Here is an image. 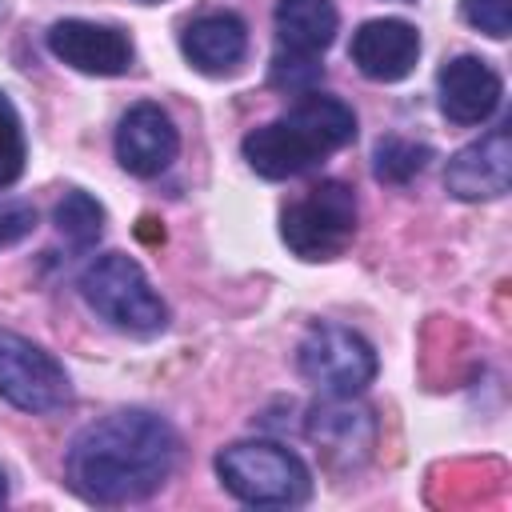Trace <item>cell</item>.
<instances>
[{"label": "cell", "instance_id": "cell-1", "mask_svg": "<svg viewBox=\"0 0 512 512\" xmlns=\"http://www.w3.org/2000/svg\"><path fill=\"white\" fill-rule=\"evenodd\" d=\"M176 460L180 436L164 416L120 408L76 432L64 456V480L88 504H136L164 488Z\"/></svg>", "mask_w": 512, "mask_h": 512}, {"label": "cell", "instance_id": "cell-2", "mask_svg": "<svg viewBox=\"0 0 512 512\" xmlns=\"http://www.w3.org/2000/svg\"><path fill=\"white\" fill-rule=\"evenodd\" d=\"M356 140V112L324 92H304L288 112L252 128L240 144L248 168L264 180H292Z\"/></svg>", "mask_w": 512, "mask_h": 512}, {"label": "cell", "instance_id": "cell-3", "mask_svg": "<svg viewBox=\"0 0 512 512\" xmlns=\"http://www.w3.org/2000/svg\"><path fill=\"white\" fill-rule=\"evenodd\" d=\"M220 484L252 508H296L312 496L308 464L272 440H236L216 452Z\"/></svg>", "mask_w": 512, "mask_h": 512}, {"label": "cell", "instance_id": "cell-4", "mask_svg": "<svg viewBox=\"0 0 512 512\" xmlns=\"http://www.w3.org/2000/svg\"><path fill=\"white\" fill-rule=\"evenodd\" d=\"M84 304L128 336H156L168 328V304L144 276V268L124 252H104L80 272Z\"/></svg>", "mask_w": 512, "mask_h": 512}, {"label": "cell", "instance_id": "cell-5", "mask_svg": "<svg viewBox=\"0 0 512 512\" xmlns=\"http://www.w3.org/2000/svg\"><path fill=\"white\" fill-rule=\"evenodd\" d=\"M280 240L300 260H336L356 240V196L340 180L312 184L280 212Z\"/></svg>", "mask_w": 512, "mask_h": 512}, {"label": "cell", "instance_id": "cell-6", "mask_svg": "<svg viewBox=\"0 0 512 512\" xmlns=\"http://www.w3.org/2000/svg\"><path fill=\"white\" fill-rule=\"evenodd\" d=\"M296 368L324 396H360L376 380L380 360H376V348L360 332L320 320L304 332L296 348Z\"/></svg>", "mask_w": 512, "mask_h": 512}, {"label": "cell", "instance_id": "cell-7", "mask_svg": "<svg viewBox=\"0 0 512 512\" xmlns=\"http://www.w3.org/2000/svg\"><path fill=\"white\" fill-rule=\"evenodd\" d=\"M0 400L32 416H52L72 404V380L48 348L28 336L0 332Z\"/></svg>", "mask_w": 512, "mask_h": 512}, {"label": "cell", "instance_id": "cell-8", "mask_svg": "<svg viewBox=\"0 0 512 512\" xmlns=\"http://www.w3.org/2000/svg\"><path fill=\"white\" fill-rule=\"evenodd\" d=\"M304 436L324 452L328 464L356 468L376 448V416L356 396H324L320 404L308 408Z\"/></svg>", "mask_w": 512, "mask_h": 512}, {"label": "cell", "instance_id": "cell-9", "mask_svg": "<svg viewBox=\"0 0 512 512\" xmlns=\"http://www.w3.org/2000/svg\"><path fill=\"white\" fill-rule=\"evenodd\" d=\"M48 52L84 76H124L136 60L132 36L96 20H56L48 28Z\"/></svg>", "mask_w": 512, "mask_h": 512}, {"label": "cell", "instance_id": "cell-10", "mask_svg": "<svg viewBox=\"0 0 512 512\" xmlns=\"http://www.w3.org/2000/svg\"><path fill=\"white\" fill-rule=\"evenodd\" d=\"M180 152V132L172 124V116L144 100V104H132L124 116H120V128H116V160L128 176H160L172 168Z\"/></svg>", "mask_w": 512, "mask_h": 512}, {"label": "cell", "instance_id": "cell-11", "mask_svg": "<svg viewBox=\"0 0 512 512\" xmlns=\"http://www.w3.org/2000/svg\"><path fill=\"white\" fill-rule=\"evenodd\" d=\"M512 184V132L508 128H492L480 140L464 144L448 168H444V188L456 200H496L504 196Z\"/></svg>", "mask_w": 512, "mask_h": 512}, {"label": "cell", "instance_id": "cell-12", "mask_svg": "<svg viewBox=\"0 0 512 512\" xmlns=\"http://www.w3.org/2000/svg\"><path fill=\"white\" fill-rule=\"evenodd\" d=\"M500 96H504V80L500 72L480 60V56H452L440 72H436V100H440V112L460 124V128H472V124H484L492 120V112L500 108Z\"/></svg>", "mask_w": 512, "mask_h": 512}, {"label": "cell", "instance_id": "cell-13", "mask_svg": "<svg viewBox=\"0 0 512 512\" xmlns=\"http://www.w3.org/2000/svg\"><path fill=\"white\" fill-rule=\"evenodd\" d=\"M352 64L380 84H396L404 80L416 60H420V32L408 20L396 16H380V20H364L352 32V48H348Z\"/></svg>", "mask_w": 512, "mask_h": 512}, {"label": "cell", "instance_id": "cell-14", "mask_svg": "<svg viewBox=\"0 0 512 512\" xmlns=\"http://www.w3.org/2000/svg\"><path fill=\"white\" fill-rule=\"evenodd\" d=\"M180 52L204 76H232L248 56V24L236 12H204L184 24Z\"/></svg>", "mask_w": 512, "mask_h": 512}, {"label": "cell", "instance_id": "cell-15", "mask_svg": "<svg viewBox=\"0 0 512 512\" xmlns=\"http://www.w3.org/2000/svg\"><path fill=\"white\" fill-rule=\"evenodd\" d=\"M272 28H276V44L284 56L316 60L336 40L340 12L332 0H276Z\"/></svg>", "mask_w": 512, "mask_h": 512}, {"label": "cell", "instance_id": "cell-16", "mask_svg": "<svg viewBox=\"0 0 512 512\" xmlns=\"http://www.w3.org/2000/svg\"><path fill=\"white\" fill-rule=\"evenodd\" d=\"M52 224H56V232H60L72 248L84 252V248H92V244L104 236V208H100L96 196L72 188V192L60 196V204H56V212H52Z\"/></svg>", "mask_w": 512, "mask_h": 512}, {"label": "cell", "instance_id": "cell-17", "mask_svg": "<svg viewBox=\"0 0 512 512\" xmlns=\"http://www.w3.org/2000/svg\"><path fill=\"white\" fill-rule=\"evenodd\" d=\"M428 160H432L428 144H416V140H404V136H388V140L376 144L372 172L384 184H408L412 176H420L428 168Z\"/></svg>", "mask_w": 512, "mask_h": 512}, {"label": "cell", "instance_id": "cell-18", "mask_svg": "<svg viewBox=\"0 0 512 512\" xmlns=\"http://www.w3.org/2000/svg\"><path fill=\"white\" fill-rule=\"evenodd\" d=\"M28 160V140H24V124L16 104L0 92V188H12L24 172Z\"/></svg>", "mask_w": 512, "mask_h": 512}, {"label": "cell", "instance_id": "cell-19", "mask_svg": "<svg viewBox=\"0 0 512 512\" xmlns=\"http://www.w3.org/2000/svg\"><path fill=\"white\" fill-rule=\"evenodd\" d=\"M460 16L492 40H504L512 32V0H460Z\"/></svg>", "mask_w": 512, "mask_h": 512}, {"label": "cell", "instance_id": "cell-20", "mask_svg": "<svg viewBox=\"0 0 512 512\" xmlns=\"http://www.w3.org/2000/svg\"><path fill=\"white\" fill-rule=\"evenodd\" d=\"M320 80V64L316 60H304V56H284L276 52L272 60V84L276 88H288V92H312V84Z\"/></svg>", "mask_w": 512, "mask_h": 512}, {"label": "cell", "instance_id": "cell-21", "mask_svg": "<svg viewBox=\"0 0 512 512\" xmlns=\"http://www.w3.org/2000/svg\"><path fill=\"white\" fill-rule=\"evenodd\" d=\"M8 500V476H4V468H0V504Z\"/></svg>", "mask_w": 512, "mask_h": 512}, {"label": "cell", "instance_id": "cell-22", "mask_svg": "<svg viewBox=\"0 0 512 512\" xmlns=\"http://www.w3.org/2000/svg\"><path fill=\"white\" fill-rule=\"evenodd\" d=\"M140 4H160V0H140Z\"/></svg>", "mask_w": 512, "mask_h": 512}, {"label": "cell", "instance_id": "cell-23", "mask_svg": "<svg viewBox=\"0 0 512 512\" xmlns=\"http://www.w3.org/2000/svg\"><path fill=\"white\" fill-rule=\"evenodd\" d=\"M0 244H4V232H0Z\"/></svg>", "mask_w": 512, "mask_h": 512}]
</instances>
